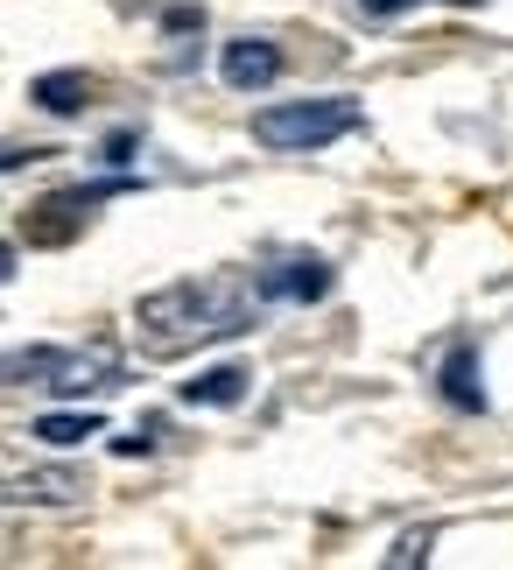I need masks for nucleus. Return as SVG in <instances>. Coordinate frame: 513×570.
<instances>
[{
  "mask_svg": "<svg viewBox=\"0 0 513 570\" xmlns=\"http://www.w3.org/2000/svg\"><path fill=\"white\" fill-rule=\"evenodd\" d=\"M254 311H260L254 282L190 275V282H169V289H148L141 303H134V324H141V345L155 360H176V353H197V345L254 332Z\"/></svg>",
  "mask_w": 513,
  "mask_h": 570,
  "instance_id": "f257e3e1",
  "label": "nucleus"
},
{
  "mask_svg": "<svg viewBox=\"0 0 513 570\" xmlns=\"http://www.w3.org/2000/svg\"><path fill=\"white\" fill-rule=\"evenodd\" d=\"M359 127V106L352 99H282V106H260L254 114V141L275 148V156H309V148L338 141Z\"/></svg>",
  "mask_w": 513,
  "mask_h": 570,
  "instance_id": "f03ea898",
  "label": "nucleus"
},
{
  "mask_svg": "<svg viewBox=\"0 0 513 570\" xmlns=\"http://www.w3.org/2000/svg\"><path fill=\"white\" fill-rule=\"evenodd\" d=\"M120 184H92V190H57V197H42V205H29V218H21V233L36 239V247H63V239H78L85 226V212L99 205V197H114Z\"/></svg>",
  "mask_w": 513,
  "mask_h": 570,
  "instance_id": "7ed1b4c3",
  "label": "nucleus"
},
{
  "mask_svg": "<svg viewBox=\"0 0 513 570\" xmlns=\"http://www.w3.org/2000/svg\"><path fill=\"white\" fill-rule=\"evenodd\" d=\"M260 303H324L331 296V261H317V254H288V261H275L260 282Z\"/></svg>",
  "mask_w": 513,
  "mask_h": 570,
  "instance_id": "20e7f679",
  "label": "nucleus"
},
{
  "mask_svg": "<svg viewBox=\"0 0 513 570\" xmlns=\"http://www.w3.org/2000/svg\"><path fill=\"white\" fill-rule=\"evenodd\" d=\"M114 381H120L114 345H63L57 374L42 381V387H50V394H99V387H114Z\"/></svg>",
  "mask_w": 513,
  "mask_h": 570,
  "instance_id": "39448f33",
  "label": "nucleus"
},
{
  "mask_svg": "<svg viewBox=\"0 0 513 570\" xmlns=\"http://www.w3.org/2000/svg\"><path fill=\"white\" fill-rule=\"evenodd\" d=\"M218 78H226L233 92H267V85L282 78V50L267 36H239V42H226V57H218Z\"/></svg>",
  "mask_w": 513,
  "mask_h": 570,
  "instance_id": "423d86ee",
  "label": "nucleus"
},
{
  "mask_svg": "<svg viewBox=\"0 0 513 570\" xmlns=\"http://www.w3.org/2000/svg\"><path fill=\"white\" fill-rule=\"evenodd\" d=\"M247 387H254L247 366H205V374L184 381L176 394H184L190 409H239V402H247Z\"/></svg>",
  "mask_w": 513,
  "mask_h": 570,
  "instance_id": "0eeeda50",
  "label": "nucleus"
},
{
  "mask_svg": "<svg viewBox=\"0 0 513 570\" xmlns=\"http://www.w3.org/2000/svg\"><path fill=\"white\" fill-rule=\"evenodd\" d=\"M29 99L42 106V114L71 120V114H85V106H92V78H85V71H42V78L29 85Z\"/></svg>",
  "mask_w": 513,
  "mask_h": 570,
  "instance_id": "6e6552de",
  "label": "nucleus"
},
{
  "mask_svg": "<svg viewBox=\"0 0 513 570\" xmlns=\"http://www.w3.org/2000/svg\"><path fill=\"white\" fill-rule=\"evenodd\" d=\"M85 493V479L71 465H50V472H21L14 479V500H29V508H71Z\"/></svg>",
  "mask_w": 513,
  "mask_h": 570,
  "instance_id": "1a4fd4ad",
  "label": "nucleus"
},
{
  "mask_svg": "<svg viewBox=\"0 0 513 570\" xmlns=\"http://www.w3.org/2000/svg\"><path fill=\"white\" fill-rule=\"evenodd\" d=\"M443 402L464 409V415L485 409V381H479V353H472V345H457V353L443 360Z\"/></svg>",
  "mask_w": 513,
  "mask_h": 570,
  "instance_id": "9d476101",
  "label": "nucleus"
},
{
  "mask_svg": "<svg viewBox=\"0 0 513 570\" xmlns=\"http://www.w3.org/2000/svg\"><path fill=\"white\" fill-rule=\"evenodd\" d=\"M57 353L63 345H8L0 353V387H42L57 374Z\"/></svg>",
  "mask_w": 513,
  "mask_h": 570,
  "instance_id": "9b49d317",
  "label": "nucleus"
},
{
  "mask_svg": "<svg viewBox=\"0 0 513 570\" xmlns=\"http://www.w3.org/2000/svg\"><path fill=\"white\" fill-rule=\"evenodd\" d=\"M36 436H42V444H57V451H71V444H85V436H99V415L57 409V415H42V423H36Z\"/></svg>",
  "mask_w": 513,
  "mask_h": 570,
  "instance_id": "f8f14e48",
  "label": "nucleus"
},
{
  "mask_svg": "<svg viewBox=\"0 0 513 570\" xmlns=\"http://www.w3.org/2000/svg\"><path fill=\"white\" fill-rule=\"evenodd\" d=\"M422 557H430V529H415V535H401L394 542V550H387V563L401 570V563H422Z\"/></svg>",
  "mask_w": 513,
  "mask_h": 570,
  "instance_id": "ddd939ff",
  "label": "nucleus"
},
{
  "mask_svg": "<svg viewBox=\"0 0 513 570\" xmlns=\"http://www.w3.org/2000/svg\"><path fill=\"white\" fill-rule=\"evenodd\" d=\"M50 148H21V141H0V169H29V163H42Z\"/></svg>",
  "mask_w": 513,
  "mask_h": 570,
  "instance_id": "4468645a",
  "label": "nucleus"
},
{
  "mask_svg": "<svg viewBox=\"0 0 513 570\" xmlns=\"http://www.w3.org/2000/svg\"><path fill=\"white\" fill-rule=\"evenodd\" d=\"M114 451H120V458H141V451H155V430H134V436H114Z\"/></svg>",
  "mask_w": 513,
  "mask_h": 570,
  "instance_id": "2eb2a0df",
  "label": "nucleus"
},
{
  "mask_svg": "<svg viewBox=\"0 0 513 570\" xmlns=\"http://www.w3.org/2000/svg\"><path fill=\"white\" fill-rule=\"evenodd\" d=\"M415 0H359V14H373V21H387V14H408Z\"/></svg>",
  "mask_w": 513,
  "mask_h": 570,
  "instance_id": "dca6fc26",
  "label": "nucleus"
},
{
  "mask_svg": "<svg viewBox=\"0 0 513 570\" xmlns=\"http://www.w3.org/2000/svg\"><path fill=\"white\" fill-rule=\"evenodd\" d=\"M0 275H14V247H0Z\"/></svg>",
  "mask_w": 513,
  "mask_h": 570,
  "instance_id": "f3484780",
  "label": "nucleus"
},
{
  "mask_svg": "<svg viewBox=\"0 0 513 570\" xmlns=\"http://www.w3.org/2000/svg\"><path fill=\"white\" fill-rule=\"evenodd\" d=\"M464 8H472V0H464Z\"/></svg>",
  "mask_w": 513,
  "mask_h": 570,
  "instance_id": "a211bd4d",
  "label": "nucleus"
}]
</instances>
